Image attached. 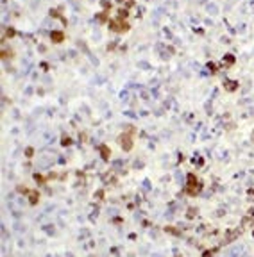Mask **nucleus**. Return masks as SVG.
<instances>
[{"label": "nucleus", "mask_w": 254, "mask_h": 257, "mask_svg": "<svg viewBox=\"0 0 254 257\" xmlns=\"http://www.w3.org/2000/svg\"><path fill=\"white\" fill-rule=\"evenodd\" d=\"M50 38H52V39H54V41H56V43H61L64 36H63V32H57V30H56V32H52V34H50Z\"/></svg>", "instance_id": "7ed1b4c3"}, {"label": "nucleus", "mask_w": 254, "mask_h": 257, "mask_svg": "<svg viewBox=\"0 0 254 257\" xmlns=\"http://www.w3.org/2000/svg\"><path fill=\"white\" fill-rule=\"evenodd\" d=\"M63 145H70V139L68 138H63Z\"/></svg>", "instance_id": "6e6552de"}, {"label": "nucleus", "mask_w": 254, "mask_h": 257, "mask_svg": "<svg viewBox=\"0 0 254 257\" xmlns=\"http://www.w3.org/2000/svg\"><path fill=\"white\" fill-rule=\"evenodd\" d=\"M100 152H102L104 159H108V157H109V150H108V148H106V146H102V148H100Z\"/></svg>", "instance_id": "20e7f679"}, {"label": "nucleus", "mask_w": 254, "mask_h": 257, "mask_svg": "<svg viewBox=\"0 0 254 257\" xmlns=\"http://www.w3.org/2000/svg\"><path fill=\"white\" fill-rule=\"evenodd\" d=\"M235 86H238L236 82H227V89H235Z\"/></svg>", "instance_id": "0eeeda50"}, {"label": "nucleus", "mask_w": 254, "mask_h": 257, "mask_svg": "<svg viewBox=\"0 0 254 257\" xmlns=\"http://www.w3.org/2000/svg\"><path fill=\"white\" fill-rule=\"evenodd\" d=\"M233 61H235V59H233V56H225V63H227V64H233Z\"/></svg>", "instance_id": "423d86ee"}, {"label": "nucleus", "mask_w": 254, "mask_h": 257, "mask_svg": "<svg viewBox=\"0 0 254 257\" xmlns=\"http://www.w3.org/2000/svg\"><path fill=\"white\" fill-rule=\"evenodd\" d=\"M118 141H120V146H124V150H131V138L129 136H120L118 138Z\"/></svg>", "instance_id": "f257e3e1"}, {"label": "nucleus", "mask_w": 254, "mask_h": 257, "mask_svg": "<svg viewBox=\"0 0 254 257\" xmlns=\"http://www.w3.org/2000/svg\"><path fill=\"white\" fill-rule=\"evenodd\" d=\"M118 15H120V18H127V11H125V9H120Z\"/></svg>", "instance_id": "39448f33"}, {"label": "nucleus", "mask_w": 254, "mask_h": 257, "mask_svg": "<svg viewBox=\"0 0 254 257\" xmlns=\"http://www.w3.org/2000/svg\"><path fill=\"white\" fill-rule=\"evenodd\" d=\"M111 29L115 30V32H122V30H127L129 27H127L125 23H120V22H113L111 23Z\"/></svg>", "instance_id": "f03ea898"}]
</instances>
